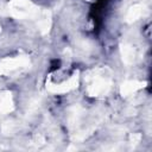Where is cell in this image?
<instances>
[{
	"instance_id": "10",
	"label": "cell",
	"mask_w": 152,
	"mask_h": 152,
	"mask_svg": "<svg viewBox=\"0 0 152 152\" xmlns=\"http://www.w3.org/2000/svg\"><path fill=\"white\" fill-rule=\"evenodd\" d=\"M12 129H13V124H12V122H6V124L2 126V132H4L5 134H8L10 132H12Z\"/></svg>"
},
{
	"instance_id": "7",
	"label": "cell",
	"mask_w": 152,
	"mask_h": 152,
	"mask_svg": "<svg viewBox=\"0 0 152 152\" xmlns=\"http://www.w3.org/2000/svg\"><path fill=\"white\" fill-rule=\"evenodd\" d=\"M14 108L13 104V99L12 94L10 91H5L0 95V113L1 114H7L12 112Z\"/></svg>"
},
{
	"instance_id": "4",
	"label": "cell",
	"mask_w": 152,
	"mask_h": 152,
	"mask_svg": "<svg viewBox=\"0 0 152 152\" xmlns=\"http://www.w3.org/2000/svg\"><path fill=\"white\" fill-rule=\"evenodd\" d=\"M110 89V82L103 77H95L93 83L88 87L87 91L90 96H101L106 95Z\"/></svg>"
},
{
	"instance_id": "12",
	"label": "cell",
	"mask_w": 152,
	"mask_h": 152,
	"mask_svg": "<svg viewBox=\"0 0 152 152\" xmlns=\"http://www.w3.org/2000/svg\"><path fill=\"white\" fill-rule=\"evenodd\" d=\"M0 31H1V27H0Z\"/></svg>"
},
{
	"instance_id": "6",
	"label": "cell",
	"mask_w": 152,
	"mask_h": 152,
	"mask_svg": "<svg viewBox=\"0 0 152 152\" xmlns=\"http://www.w3.org/2000/svg\"><path fill=\"white\" fill-rule=\"evenodd\" d=\"M38 30L40 31L42 34H46L50 31L51 27V13L49 11H42L40 17L38 18V23H37Z\"/></svg>"
},
{
	"instance_id": "9",
	"label": "cell",
	"mask_w": 152,
	"mask_h": 152,
	"mask_svg": "<svg viewBox=\"0 0 152 152\" xmlns=\"http://www.w3.org/2000/svg\"><path fill=\"white\" fill-rule=\"evenodd\" d=\"M120 53H121V58H122V62L127 65H131L133 64L134 59H135V51L134 49L128 45V44H122L121 48H120Z\"/></svg>"
},
{
	"instance_id": "1",
	"label": "cell",
	"mask_w": 152,
	"mask_h": 152,
	"mask_svg": "<svg viewBox=\"0 0 152 152\" xmlns=\"http://www.w3.org/2000/svg\"><path fill=\"white\" fill-rule=\"evenodd\" d=\"M8 13L17 19H37L42 14V10L30 0H11L8 4Z\"/></svg>"
},
{
	"instance_id": "11",
	"label": "cell",
	"mask_w": 152,
	"mask_h": 152,
	"mask_svg": "<svg viewBox=\"0 0 152 152\" xmlns=\"http://www.w3.org/2000/svg\"><path fill=\"white\" fill-rule=\"evenodd\" d=\"M141 140V134H139V133H137V134H133L132 137H131V141H132V144H138L139 141Z\"/></svg>"
},
{
	"instance_id": "5",
	"label": "cell",
	"mask_w": 152,
	"mask_h": 152,
	"mask_svg": "<svg viewBox=\"0 0 152 152\" xmlns=\"http://www.w3.org/2000/svg\"><path fill=\"white\" fill-rule=\"evenodd\" d=\"M146 86V82L141 81H126L120 87V93L122 96H129L133 93L138 91L139 89H142Z\"/></svg>"
},
{
	"instance_id": "8",
	"label": "cell",
	"mask_w": 152,
	"mask_h": 152,
	"mask_svg": "<svg viewBox=\"0 0 152 152\" xmlns=\"http://www.w3.org/2000/svg\"><path fill=\"white\" fill-rule=\"evenodd\" d=\"M144 11H145V7L144 5L141 4H135L133 5L132 7H129L127 14H126V21L127 23H134L137 21L138 19H140V17L144 14Z\"/></svg>"
},
{
	"instance_id": "2",
	"label": "cell",
	"mask_w": 152,
	"mask_h": 152,
	"mask_svg": "<svg viewBox=\"0 0 152 152\" xmlns=\"http://www.w3.org/2000/svg\"><path fill=\"white\" fill-rule=\"evenodd\" d=\"M30 65V58L27 56H17L13 58H5L0 62V75H7L19 68Z\"/></svg>"
},
{
	"instance_id": "3",
	"label": "cell",
	"mask_w": 152,
	"mask_h": 152,
	"mask_svg": "<svg viewBox=\"0 0 152 152\" xmlns=\"http://www.w3.org/2000/svg\"><path fill=\"white\" fill-rule=\"evenodd\" d=\"M78 86V71L72 75L68 81H64L59 84H52L51 82L46 83V88L49 91L55 93V94H63V93H68L70 90L76 89Z\"/></svg>"
}]
</instances>
